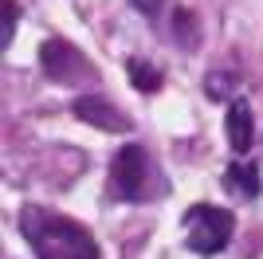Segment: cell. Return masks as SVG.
<instances>
[{
    "label": "cell",
    "instance_id": "9c48e42d",
    "mask_svg": "<svg viewBox=\"0 0 263 259\" xmlns=\"http://www.w3.org/2000/svg\"><path fill=\"white\" fill-rule=\"evenodd\" d=\"M173 20H177V28H173L177 43H181L185 51H193V47H197V16L189 8H173Z\"/></svg>",
    "mask_w": 263,
    "mask_h": 259
},
{
    "label": "cell",
    "instance_id": "7a4b0ae2",
    "mask_svg": "<svg viewBox=\"0 0 263 259\" xmlns=\"http://www.w3.org/2000/svg\"><path fill=\"white\" fill-rule=\"evenodd\" d=\"M106 193L114 200H126V205H142V200H157V196L169 193V181L165 173L149 161V153L130 141L114 153L110 161V173H106Z\"/></svg>",
    "mask_w": 263,
    "mask_h": 259
},
{
    "label": "cell",
    "instance_id": "ba28073f",
    "mask_svg": "<svg viewBox=\"0 0 263 259\" xmlns=\"http://www.w3.org/2000/svg\"><path fill=\"white\" fill-rule=\"evenodd\" d=\"M126 75H130L134 90H145V95L161 90V71H157L154 63H145V59H130V63H126Z\"/></svg>",
    "mask_w": 263,
    "mask_h": 259
},
{
    "label": "cell",
    "instance_id": "7c38bea8",
    "mask_svg": "<svg viewBox=\"0 0 263 259\" xmlns=\"http://www.w3.org/2000/svg\"><path fill=\"white\" fill-rule=\"evenodd\" d=\"M161 4H165V0H130V8L142 12V16H157V12H161Z\"/></svg>",
    "mask_w": 263,
    "mask_h": 259
},
{
    "label": "cell",
    "instance_id": "6da1fadb",
    "mask_svg": "<svg viewBox=\"0 0 263 259\" xmlns=\"http://www.w3.org/2000/svg\"><path fill=\"white\" fill-rule=\"evenodd\" d=\"M20 236L35 259H99V244L79 220L40 205L20 208Z\"/></svg>",
    "mask_w": 263,
    "mask_h": 259
},
{
    "label": "cell",
    "instance_id": "52a82bcc",
    "mask_svg": "<svg viewBox=\"0 0 263 259\" xmlns=\"http://www.w3.org/2000/svg\"><path fill=\"white\" fill-rule=\"evenodd\" d=\"M224 189L228 193H240L243 200H255V196L263 193V181H259V165L255 161H232L228 169H224Z\"/></svg>",
    "mask_w": 263,
    "mask_h": 259
},
{
    "label": "cell",
    "instance_id": "8992f818",
    "mask_svg": "<svg viewBox=\"0 0 263 259\" xmlns=\"http://www.w3.org/2000/svg\"><path fill=\"white\" fill-rule=\"evenodd\" d=\"M224 126H228V145H232L236 153H248V150H252V141H255V122H252V106H248L243 98H232Z\"/></svg>",
    "mask_w": 263,
    "mask_h": 259
},
{
    "label": "cell",
    "instance_id": "277c9868",
    "mask_svg": "<svg viewBox=\"0 0 263 259\" xmlns=\"http://www.w3.org/2000/svg\"><path fill=\"white\" fill-rule=\"evenodd\" d=\"M40 67H44V79H51V83H59V86H87V83H99L95 63L79 51L75 43L59 40V35H51V40L40 43Z\"/></svg>",
    "mask_w": 263,
    "mask_h": 259
},
{
    "label": "cell",
    "instance_id": "3957f363",
    "mask_svg": "<svg viewBox=\"0 0 263 259\" xmlns=\"http://www.w3.org/2000/svg\"><path fill=\"white\" fill-rule=\"evenodd\" d=\"M232 220L228 208L220 205H193L185 212V248L197 251V255H216L232 244Z\"/></svg>",
    "mask_w": 263,
    "mask_h": 259
},
{
    "label": "cell",
    "instance_id": "5b68a950",
    "mask_svg": "<svg viewBox=\"0 0 263 259\" xmlns=\"http://www.w3.org/2000/svg\"><path fill=\"white\" fill-rule=\"evenodd\" d=\"M71 114H75L79 122H90L95 130H110V134H126V130H130V118H126L110 98H102V95L75 98V102H71Z\"/></svg>",
    "mask_w": 263,
    "mask_h": 259
},
{
    "label": "cell",
    "instance_id": "8fae6325",
    "mask_svg": "<svg viewBox=\"0 0 263 259\" xmlns=\"http://www.w3.org/2000/svg\"><path fill=\"white\" fill-rule=\"evenodd\" d=\"M12 35H16V4L12 0H0V47L8 51Z\"/></svg>",
    "mask_w": 263,
    "mask_h": 259
},
{
    "label": "cell",
    "instance_id": "30bf717a",
    "mask_svg": "<svg viewBox=\"0 0 263 259\" xmlns=\"http://www.w3.org/2000/svg\"><path fill=\"white\" fill-rule=\"evenodd\" d=\"M236 83H240V75L236 71H212L209 79H204V90H209L212 98H236Z\"/></svg>",
    "mask_w": 263,
    "mask_h": 259
}]
</instances>
